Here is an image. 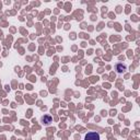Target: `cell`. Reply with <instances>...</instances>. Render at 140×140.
I'll return each mask as SVG.
<instances>
[{"instance_id":"cell-3","label":"cell","mask_w":140,"mask_h":140,"mask_svg":"<svg viewBox=\"0 0 140 140\" xmlns=\"http://www.w3.org/2000/svg\"><path fill=\"white\" fill-rule=\"evenodd\" d=\"M116 70H117L118 73H122L124 70H126V66L122 65V63H117L116 65Z\"/></svg>"},{"instance_id":"cell-2","label":"cell","mask_w":140,"mask_h":140,"mask_svg":"<svg viewBox=\"0 0 140 140\" xmlns=\"http://www.w3.org/2000/svg\"><path fill=\"white\" fill-rule=\"evenodd\" d=\"M42 122L45 125H49L50 122H52V117H50L49 115H44L43 117H42Z\"/></svg>"},{"instance_id":"cell-1","label":"cell","mask_w":140,"mask_h":140,"mask_svg":"<svg viewBox=\"0 0 140 140\" xmlns=\"http://www.w3.org/2000/svg\"><path fill=\"white\" fill-rule=\"evenodd\" d=\"M84 140H100V135L95 131L92 132H88L84 137Z\"/></svg>"}]
</instances>
